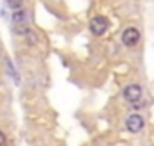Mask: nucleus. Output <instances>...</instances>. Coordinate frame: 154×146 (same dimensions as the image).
I'll use <instances>...</instances> for the list:
<instances>
[{
  "label": "nucleus",
  "instance_id": "f03ea898",
  "mask_svg": "<svg viewBox=\"0 0 154 146\" xmlns=\"http://www.w3.org/2000/svg\"><path fill=\"white\" fill-rule=\"evenodd\" d=\"M138 41H140V31L136 27H127L122 32V43H124V46L133 48V46L138 45Z\"/></svg>",
  "mask_w": 154,
  "mask_h": 146
},
{
  "label": "nucleus",
  "instance_id": "f257e3e1",
  "mask_svg": "<svg viewBox=\"0 0 154 146\" xmlns=\"http://www.w3.org/2000/svg\"><path fill=\"white\" fill-rule=\"evenodd\" d=\"M109 29V20L106 16H93L90 22V31L95 36H104Z\"/></svg>",
  "mask_w": 154,
  "mask_h": 146
},
{
  "label": "nucleus",
  "instance_id": "7ed1b4c3",
  "mask_svg": "<svg viewBox=\"0 0 154 146\" xmlns=\"http://www.w3.org/2000/svg\"><path fill=\"white\" fill-rule=\"evenodd\" d=\"M143 127H145V121H143V118H142L140 114H131V116L125 119V128H127L131 134L142 132Z\"/></svg>",
  "mask_w": 154,
  "mask_h": 146
},
{
  "label": "nucleus",
  "instance_id": "0eeeda50",
  "mask_svg": "<svg viewBox=\"0 0 154 146\" xmlns=\"http://www.w3.org/2000/svg\"><path fill=\"white\" fill-rule=\"evenodd\" d=\"M23 37L27 39L25 43H29L31 46H36V45H38V43H39V37H38V34H36V32H34L32 29H31V31H29V32H27V34H25V36H23Z\"/></svg>",
  "mask_w": 154,
  "mask_h": 146
},
{
  "label": "nucleus",
  "instance_id": "1a4fd4ad",
  "mask_svg": "<svg viewBox=\"0 0 154 146\" xmlns=\"http://www.w3.org/2000/svg\"><path fill=\"white\" fill-rule=\"evenodd\" d=\"M7 145V137H5V134L0 130V146H5Z\"/></svg>",
  "mask_w": 154,
  "mask_h": 146
},
{
  "label": "nucleus",
  "instance_id": "20e7f679",
  "mask_svg": "<svg viewBox=\"0 0 154 146\" xmlns=\"http://www.w3.org/2000/svg\"><path fill=\"white\" fill-rule=\"evenodd\" d=\"M124 98L125 102L129 104H138L142 100V87L138 84H129L125 89H124Z\"/></svg>",
  "mask_w": 154,
  "mask_h": 146
},
{
  "label": "nucleus",
  "instance_id": "423d86ee",
  "mask_svg": "<svg viewBox=\"0 0 154 146\" xmlns=\"http://www.w3.org/2000/svg\"><path fill=\"white\" fill-rule=\"evenodd\" d=\"M29 31H31V27L27 23H18L13 27V34H16V36H25Z\"/></svg>",
  "mask_w": 154,
  "mask_h": 146
},
{
  "label": "nucleus",
  "instance_id": "39448f33",
  "mask_svg": "<svg viewBox=\"0 0 154 146\" xmlns=\"http://www.w3.org/2000/svg\"><path fill=\"white\" fill-rule=\"evenodd\" d=\"M27 18H29V13H27V9H16V11H13V14H11V22H13V25H18V23H27Z\"/></svg>",
  "mask_w": 154,
  "mask_h": 146
},
{
  "label": "nucleus",
  "instance_id": "6e6552de",
  "mask_svg": "<svg viewBox=\"0 0 154 146\" xmlns=\"http://www.w3.org/2000/svg\"><path fill=\"white\" fill-rule=\"evenodd\" d=\"M5 4H7V7L11 11H16V9L23 7V0H5Z\"/></svg>",
  "mask_w": 154,
  "mask_h": 146
}]
</instances>
